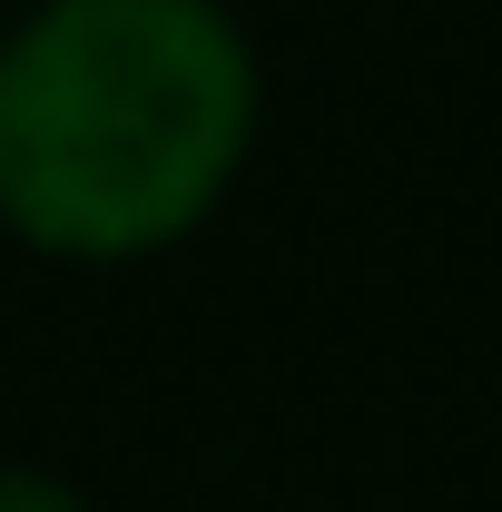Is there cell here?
I'll return each mask as SVG.
<instances>
[{"instance_id": "6da1fadb", "label": "cell", "mask_w": 502, "mask_h": 512, "mask_svg": "<svg viewBox=\"0 0 502 512\" xmlns=\"http://www.w3.org/2000/svg\"><path fill=\"white\" fill-rule=\"evenodd\" d=\"M266 79L227 0H40L0 30V227L69 266L197 237Z\"/></svg>"}, {"instance_id": "7a4b0ae2", "label": "cell", "mask_w": 502, "mask_h": 512, "mask_svg": "<svg viewBox=\"0 0 502 512\" xmlns=\"http://www.w3.org/2000/svg\"><path fill=\"white\" fill-rule=\"evenodd\" d=\"M0 512H89V503L40 463H0Z\"/></svg>"}]
</instances>
